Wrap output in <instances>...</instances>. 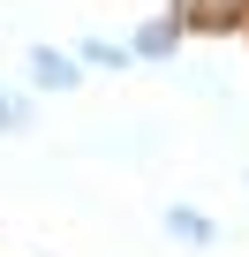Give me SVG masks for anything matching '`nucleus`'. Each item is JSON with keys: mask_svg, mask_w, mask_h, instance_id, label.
Listing matches in <instances>:
<instances>
[{"mask_svg": "<svg viewBox=\"0 0 249 257\" xmlns=\"http://www.w3.org/2000/svg\"><path fill=\"white\" fill-rule=\"evenodd\" d=\"M76 61H83V68H98V76H129V68H136V46H129V38L91 31V38L76 46Z\"/></svg>", "mask_w": 249, "mask_h": 257, "instance_id": "obj_4", "label": "nucleus"}, {"mask_svg": "<svg viewBox=\"0 0 249 257\" xmlns=\"http://www.w3.org/2000/svg\"><path fill=\"white\" fill-rule=\"evenodd\" d=\"M0 137H31V98L23 91H0Z\"/></svg>", "mask_w": 249, "mask_h": 257, "instance_id": "obj_5", "label": "nucleus"}, {"mask_svg": "<svg viewBox=\"0 0 249 257\" xmlns=\"http://www.w3.org/2000/svg\"><path fill=\"white\" fill-rule=\"evenodd\" d=\"M159 227H166L181 249H219V242H226V227H211V219H204V212H189V204H166V212H159Z\"/></svg>", "mask_w": 249, "mask_h": 257, "instance_id": "obj_3", "label": "nucleus"}, {"mask_svg": "<svg viewBox=\"0 0 249 257\" xmlns=\"http://www.w3.org/2000/svg\"><path fill=\"white\" fill-rule=\"evenodd\" d=\"M181 38H189V16H151V23H136V61H174L181 53Z\"/></svg>", "mask_w": 249, "mask_h": 257, "instance_id": "obj_2", "label": "nucleus"}, {"mask_svg": "<svg viewBox=\"0 0 249 257\" xmlns=\"http://www.w3.org/2000/svg\"><path fill=\"white\" fill-rule=\"evenodd\" d=\"M23 76H31L38 91H76V83H83V61H76V53H61V46H31Z\"/></svg>", "mask_w": 249, "mask_h": 257, "instance_id": "obj_1", "label": "nucleus"}]
</instances>
